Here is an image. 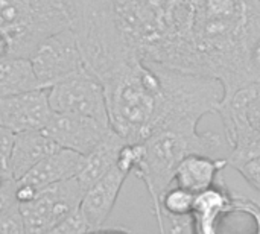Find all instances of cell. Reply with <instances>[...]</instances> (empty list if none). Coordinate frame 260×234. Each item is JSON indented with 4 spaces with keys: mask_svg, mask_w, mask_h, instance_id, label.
I'll return each instance as SVG.
<instances>
[{
    "mask_svg": "<svg viewBox=\"0 0 260 234\" xmlns=\"http://www.w3.org/2000/svg\"><path fill=\"white\" fill-rule=\"evenodd\" d=\"M15 180H9V181H5L2 186H0V215L15 201V196H14V190H15Z\"/></svg>",
    "mask_w": 260,
    "mask_h": 234,
    "instance_id": "obj_22",
    "label": "cell"
},
{
    "mask_svg": "<svg viewBox=\"0 0 260 234\" xmlns=\"http://www.w3.org/2000/svg\"><path fill=\"white\" fill-rule=\"evenodd\" d=\"M0 233H24V224H23V216H21L20 204H18V203L11 204L5 212L0 215Z\"/></svg>",
    "mask_w": 260,
    "mask_h": 234,
    "instance_id": "obj_18",
    "label": "cell"
},
{
    "mask_svg": "<svg viewBox=\"0 0 260 234\" xmlns=\"http://www.w3.org/2000/svg\"><path fill=\"white\" fill-rule=\"evenodd\" d=\"M260 37V0H178L169 18L165 65L218 79L229 99L257 82L250 50Z\"/></svg>",
    "mask_w": 260,
    "mask_h": 234,
    "instance_id": "obj_1",
    "label": "cell"
},
{
    "mask_svg": "<svg viewBox=\"0 0 260 234\" xmlns=\"http://www.w3.org/2000/svg\"><path fill=\"white\" fill-rule=\"evenodd\" d=\"M111 129V125L102 123L93 117L70 113H53L43 131L59 148L87 155Z\"/></svg>",
    "mask_w": 260,
    "mask_h": 234,
    "instance_id": "obj_8",
    "label": "cell"
},
{
    "mask_svg": "<svg viewBox=\"0 0 260 234\" xmlns=\"http://www.w3.org/2000/svg\"><path fill=\"white\" fill-rule=\"evenodd\" d=\"M250 65L256 76V79L260 81V37L254 41L251 50H250Z\"/></svg>",
    "mask_w": 260,
    "mask_h": 234,
    "instance_id": "obj_23",
    "label": "cell"
},
{
    "mask_svg": "<svg viewBox=\"0 0 260 234\" xmlns=\"http://www.w3.org/2000/svg\"><path fill=\"white\" fill-rule=\"evenodd\" d=\"M143 155L136 164L133 174L143 181L152 204V213L157 224L161 218L160 199L161 195L174 184L175 171L180 161L189 154H216L227 145V140L213 131L207 132H180L163 129L154 132L142 142Z\"/></svg>",
    "mask_w": 260,
    "mask_h": 234,
    "instance_id": "obj_3",
    "label": "cell"
},
{
    "mask_svg": "<svg viewBox=\"0 0 260 234\" xmlns=\"http://www.w3.org/2000/svg\"><path fill=\"white\" fill-rule=\"evenodd\" d=\"M58 149L59 146L43 129L15 134L9 160L11 177L15 181L21 180L37 163Z\"/></svg>",
    "mask_w": 260,
    "mask_h": 234,
    "instance_id": "obj_12",
    "label": "cell"
},
{
    "mask_svg": "<svg viewBox=\"0 0 260 234\" xmlns=\"http://www.w3.org/2000/svg\"><path fill=\"white\" fill-rule=\"evenodd\" d=\"M84 192L76 177L40 189L32 201L20 204L24 233H52L67 215L79 207Z\"/></svg>",
    "mask_w": 260,
    "mask_h": 234,
    "instance_id": "obj_5",
    "label": "cell"
},
{
    "mask_svg": "<svg viewBox=\"0 0 260 234\" xmlns=\"http://www.w3.org/2000/svg\"><path fill=\"white\" fill-rule=\"evenodd\" d=\"M14 132L0 126V171L8 180H14L11 177L9 171V160H11V151L14 143Z\"/></svg>",
    "mask_w": 260,
    "mask_h": 234,
    "instance_id": "obj_19",
    "label": "cell"
},
{
    "mask_svg": "<svg viewBox=\"0 0 260 234\" xmlns=\"http://www.w3.org/2000/svg\"><path fill=\"white\" fill-rule=\"evenodd\" d=\"M53 110L49 104V90L35 88L0 97V126L14 134L44 129Z\"/></svg>",
    "mask_w": 260,
    "mask_h": 234,
    "instance_id": "obj_9",
    "label": "cell"
},
{
    "mask_svg": "<svg viewBox=\"0 0 260 234\" xmlns=\"http://www.w3.org/2000/svg\"><path fill=\"white\" fill-rule=\"evenodd\" d=\"M84 233H93L88 221L85 219L84 213L81 212V209H75L70 215H67L53 230L50 234H84Z\"/></svg>",
    "mask_w": 260,
    "mask_h": 234,
    "instance_id": "obj_17",
    "label": "cell"
},
{
    "mask_svg": "<svg viewBox=\"0 0 260 234\" xmlns=\"http://www.w3.org/2000/svg\"><path fill=\"white\" fill-rule=\"evenodd\" d=\"M9 55V40L8 37L0 30V58Z\"/></svg>",
    "mask_w": 260,
    "mask_h": 234,
    "instance_id": "obj_24",
    "label": "cell"
},
{
    "mask_svg": "<svg viewBox=\"0 0 260 234\" xmlns=\"http://www.w3.org/2000/svg\"><path fill=\"white\" fill-rule=\"evenodd\" d=\"M235 213H244L253 218L256 224V233H260V204L245 196L235 195Z\"/></svg>",
    "mask_w": 260,
    "mask_h": 234,
    "instance_id": "obj_20",
    "label": "cell"
},
{
    "mask_svg": "<svg viewBox=\"0 0 260 234\" xmlns=\"http://www.w3.org/2000/svg\"><path fill=\"white\" fill-rule=\"evenodd\" d=\"M5 181H9V180H8V178H6V177L3 175V172L0 171V186H2V184H3Z\"/></svg>",
    "mask_w": 260,
    "mask_h": 234,
    "instance_id": "obj_25",
    "label": "cell"
},
{
    "mask_svg": "<svg viewBox=\"0 0 260 234\" xmlns=\"http://www.w3.org/2000/svg\"><path fill=\"white\" fill-rule=\"evenodd\" d=\"M29 61L43 88H50L85 69L72 27L43 40L29 55Z\"/></svg>",
    "mask_w": 260,
    "mask_h": 234,
    "instance_id": "obj_6",
    "label": "cell"
},
{
    "mask_svg": "<svg viewBox=\"0 0 260 234\" xmlns=\"http://www.w3.org/2000/svg\"><path fill=\"white\" fill-rule=\"evenodd\" d=\"M47 90L53 113L81 114L111 125L104 87L87 69L56 82Z\"/></svg>",
    "mask_w": 260,
    "mask_h": 234,
    "instance_id": "obj_7",
    "label": "cell"
},
{
    "mask_svg": "<svg viewBox=\"0 0 260 234\" xmlns=\"http://www.w3.org/2000/svg\"><path fill=\"white\" fill-rule=\"evenodd\" d=\"M125 143L128 142H125V139L111 129L91 152L84 155L82 169L76 175V180L84 190H87L91 184H94L116 166L119 152Z\"/></svg>",
    "mask_w": 260,
    "mask_h": 234,
    "instance_id": "obj_15",
    "label": "cell"
},
{
    "mask_svg": "<svg viewBox=\"0 0 260 234\" xmlns=\"http://www.w3.org/2000/svg\"><path fill=\"white\" fill-rule=\"evenodd\" d=\"M113 129L128 143H140L158 131L163 85L151 62L134 58L102 82Z\"/></svg>",
    "mask_w": 260,
    "mask_h": 234,
    "instance_id": "obj_2",
    "label": "cell"
},
{
    "mask_svg": "<svg viewBox=\"0 0 260 234\" xmlns=\"http://www.w3.org/2000/svg\"><path fill=\"white\" fill-rule=\"evenodd\" d=\"M67 27L62 0H0V30L9 40V55L29 58L43 40Z\"/></svg>",
    "mask_w": 260,
    "mask_h": 234,
    "instance_id": "obj_4",
    "label": "cell"
},
{
    "mask_svg": "<svg viewBox=\"0 0 260 234\" xmlns=\"http://www.w3.org/2000/svg\"><path fill=\"white\" fill-rule=\"evenodd\" d=\"M82 164H84V155L70 149L59 148L58 151L52 152L40 163H37L18 181L32 184L40 190L46 186L76 177L82 169Z\"/></svg>",
    "mask_w": 260,
    "mask_h": 234,
    "instance_id": "obj_14",
    "label": "cell"
},
{
    "mask_svg": "<svg viewBox=\"0 0 260 234\" xmlns=\"http://www.w3.org/2000/svg\"><path fill=\"white\" fill-rule=\"evenodd\" d=\"M43 88L26 56L6 55L0 58V97Z\"/></svg>",
    "mask_w": 260,
    "mask_h": 234,
    "instance_id": "obj_16",
    "label": "cell"
},
{
    "mask_svg": "<svg viewBox=\"0 0 260 234\" xmlns=\"http://www.w3.org/2000/svg\"><path fill=\"white\" fill-rule=\"evenodd\" d=\"M236 171L247 180L250 186H253V189L260 192V155L242 163Z\"/></svg>",
    "mask_w": 260,
    "mask_h": 234,
    "instance_id": "obj_21",
    "label": "cell"
},
{
    "mask_svg": "<svg viewBox=\"0 0 260 234\" xmlns=\"http://www.w3.org/2000/svg\"><path fill=\"white\" fill-rule=\"evenodd\" d=\"M235 213V193H232L219 175L218 181L195 195L192 209L193 233L215 234L218 233L221 224L229 215Z\"/></svg>",
    "mask_w": 260,
    "mask_h": 234,
    "instance_id": "obj_11",
    "label": "cell"
},
{
    "mask_svg": "<svg viewBox=\"0 0 260 234\" xmlns=\"http://www.w3.org/2000/svg\"><path fill=\"white\" fill-rule=\"evenodd\" d=\"M128 175L129 174L126 171L116 164L110 172H107L84 192L79 209L88 221L93 233L99 231V228L108 221Z\"/></svg>",
    "mask_w": 260,
    "mask_h": 234,
    "instance_id": "obj_10",
    "label": "cell"
},
{
    "mask_svg": "<svg viewBox=\"0 0 260 234\" xmlns=\"http://www.w3.org/2000/svg\"><path fill=\"white\" fill-rule=\"evenodd\" d=\"M225 168H229L227 157L218 158L206 154H189L180 161L175 171L174 184L197 195L212 187Z\"/></svg>",
    "mask_w": 260,
    "mask_h": 234,
    "instance_id": "obj_13",
    "label": "cell"
}]
</instances>
